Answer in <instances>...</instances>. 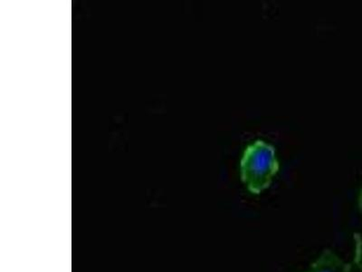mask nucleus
Returning a JSON list of instances; mask_svg holds the SVG:
<instances>
[{"mask_svg":"<svg viewBox=\"0 0 362 272\" xmlns=\"http://www.w3.org/2000/svg\"><path fill=\"white\" fill-rule=\"evenodd\" d=\"M241 179L252 193L259 194L270 186L279 171L273 145L257 140L245 149L240 164Z\"/></svg>","mask_w":362,"mask_h":272,"instance_id":"nucleus-1","label":"nucleus"},{"mask_svg":"<svg viewBox=\"0 0 362 272\" xmlns=\"http://www.w3.org/2000/svg\"><path fill=\"white\" fill-rule=\"evenodd\" d=\"M306 272H354L351 264L342 261L331 249H325L321 257Z\"/></svg>","mask_w":362,"mask_h":272,"instance_id":"nucleus-2","label":"nucleus"},{"mask_svg":"<svg viewBox=\"0 0 362 272\" xmlns=\"http://www.w3.org/2000/svg\"><path fill=\"white\" fill-rule=\"evenodd\" d=\"M355 242H356V249H355V264L362 271V232L354 234Z\"/></svg>","mask_w":362,"mask_h":272,"instance_id":"nucleus-3","label":"nucleus"},{"mask_svg":"<svg viewBox=\"0 0 362 272\" xmlns=\"http://www.w3.org/2000/svg\"><path fill=\"white\" fill-rule=\"evenodd\" d=\"M358 206H360V209L362 212V191L361 193L360 198H358Z\"/></svg>","mask_w":362,"mask_h":272,"instance_id":"nucleus-4","label":"nucleus"}]
</instances>
